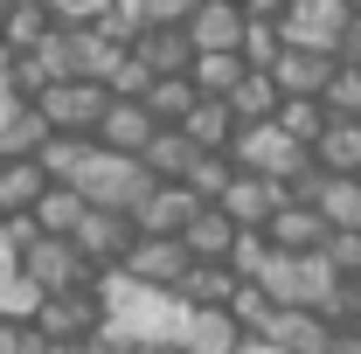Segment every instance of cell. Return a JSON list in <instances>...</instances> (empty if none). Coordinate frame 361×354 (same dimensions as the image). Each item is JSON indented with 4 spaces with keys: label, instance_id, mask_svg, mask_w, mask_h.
Returning a JSON list of instances; mask_svg holds the SVG:
<instances>
[{
    "label": "cell",
    "instance_id": "46",
    "mask_svg": "<svg viewBox=\"0 0 361 354\" xmlns=\"http://www.w3.org/2000/svg\"><path fill=\"white\" fill-rule=\"evenodd\" d=\"M139 354H180V348H139Z\"/></svg>",
    "mask_w": 361,
    "mask_h": 354
},
{
    "label": "cell",
    "instance_id": "4",
    "mask_svg": "<svg viewBox=\"0 0 361 354\" xmlns=\"http://www.w3.org/2000/svg\"><path fill=\"white\" fill-rule=\"evenodd\" d=\"M348 21H355V7H348V0H285L278 35H285V49H319V56H341Z\"/></svg>",
    "mask_w": 361,
    "mask_h": 354
},
{
    "label": "cell",
    "instance_id": "44",
    "mask_svg": "<svg viewBox=\"0 0 361 354\" xmlns=\"http://www.w3.org/2000/svg\"><path fill=\"white\" fill-rule=\"evenodd\" d=\"M236 7H243L250 21H278V14H285V0H236Z\"/></svg>",
    "mask_w": 361,
    "mask_h": 354
},
{
    "label": "cell",
    "instance_id": "13",
    "mask_svg": "<svg viewBox=\"0 0 361 354\" xmlns=\"http://www.w3.org/2000/svg\"><path fill=\"white\" fill-rule=\"evenodd\" d=\"M264 341H278L285 354H334V326L313 306H271V319L257 326Z\"/></svg>",
    "mask_w": 361,
    "mask_h": 354
},
{
    "label": "cell",
    "instance_id": "3",
    "mask_svg": "<svg viewBox=\"0 0 361 354\" xmlns=\"http://www.w3.org/2000/svg\"><path fill=\"white\" fill-rule=\"evenodd\" d=\"M229 160H236V167H250V174H264V181H278V188H292L299 174H313V146L285 139L271 118H264V126H236Z\"/></svg>",
    "mask_w": 361,
    "mask_h": 354
},
{
    "label": "cell",
    "instance_id": "11",
    "mask_svg": "<svg viewBox=\"0 0 361 354\" xmlns=\"http://www.w3.org/2000/svg\"><path fill=\"white\" fill-rule=\"evenodd\" d=\"M195 209H202V202H195L180 181H153V188L139 195V209H133V229L139 236H180V229L195 222Z\"/></svg>",
    "mask_w": 361,
    "mask_h": 354
},
{
    "label": "cell",
    "instance_id": "20",
    "mask_svg": "<svg viewBox=\"0 0 361 354\" xmlns=\"http://www.w3.org/2000/svg\"><path fill=\"white\" fill-rule=\"evenodd\" d=\"M195 160H202V146L180 133V126H160V133L139 146V167H146L153 181H188V167H195Z\"/></svg>",
    "mask_w": 361,
    "mask_h": 354
},
{
    "label": "cell",
    "instance_id": "24",
    "mask_svg": "<svg viewBox=\"0 0 361 354\" xmlns=\"http://www.w3.org/2000/svg\"><path fill=\"white\" fill-rule=\"evenodd\" d=\"M42 139H49V118L21 97V104L0 118V160H35V153H42Z\"/></svg>",
    "mask_w": 361,
    "mask_h": 354
},
{
    "label": "cell",
    "instance_id": "27",
    "mask_svg": "<svg viewBox=\"0 0 361 354\" xmlns=\"http://www.w3.org/2000/svg\"><path fill=\"white\" fill-rule=\"evenodd\" d=\"M223 104L236 111V126H264V118L285 104V97H278V84H271V70H243V84L229 90Z\"/></svg>",
    "mask_w": 361,
    "mask_h": 354
},
{
    "label": "cell",
    "instance_id": "14",
    "mask_svg": "<svg viewBox=\"0 0 361 354\" xmlns=\"http://www.w3.org/2000/svg\"><path fill=\"white\" fill-rule=\"evenodd\" d=\"M243 326L229 319V306H180V334L174 348L180 354H236Z\"/></svg>",
    "mask_w": 361,
    "mask_h": 354
},
{
    "label": "cell",
    "instance_id": "8",
    "mask_svg": "<svg viewBox=\"0 0 361 354\" xmlns=\"http://www.w3.org/2000/svg\"><path fill=\"white\" fill-rule=\"evenodd\" d=\"M133 216L126 209H84V222L70 229V243L84 250V264L90 271H111V264H126V250H133Z\"/></svg>",
    "mask_w": 361,
    "mask_h": 354
},
{
    "label": "cell",
    "instance_id": "21",
    "mask_svg": "<svg viewBox=\"0 0 361 354\" xmlns=\"http://www.w3.org/2000/svg\"><path fill=\"white\" fill-rule=\"evenodd\" d=\"M133 56L153 70V77H188L195 42H188V28H139V35H133Z\"/></svg>",
    "mask_w": 361,
    "mask_h": 354
},
{
    "label": "cell",
    "instance_id": "22",
    "mask_svg": "<svg viewBox=\"0 0 361 354\" xmlns=\"http://www.w3.org/2000/svg\"><path fill=\"white\" fill-rule=\"evenodd\" d=\"M319 174H361V118H326V133L313 146Z\"/></svg>",
    "mask_w": 361,
    "mask_h": 354
},
{
    "label": "cell",
    "instance_id": "25",
    "mask_svg": "<svg viewBox=\"0 0 361 354\" xmlns=\"http://www.w3.org/2000/svg\"><path fill=\"white\" fill-rule=\"evenodd\" d=\"M243 70H250V63H243L236 49H202V56L188 63V84L202 90V97H229V90L243 84Z\"/></svg>",
    "mask_w": 361,
    "mask_h": 354
},
{
    "label": "cell",
    "instance_id": "37",
    "mask_svg": "<svg viewBox=\"0 0 361 354\" xmlns=\"http://www.w3.org/2000/svg\"><path fill=\"white\" fill-rule=\"evenodd\" d=\"M229 319L243 326V334H257L271 319V292L257 285V278H236V292H229Z\"/></svg>",
    "mask_w": 361,
    "mask_h": 354
},
{
    "label": "cell",
    "instance_id": "26",
    "mask_svg": "<svg viewBox=\"0 0 361 354\" xmlns=\"http://www.w3.org/2000/svg\"><path fill=\"white\" fill-rule=\"evenodd\" d=\"M180 133L195 139L202 153H229V139H236V111H229L223 97H202V104L180 118Z\"/></svg>",
    "mask_w": 361,
    "mask_h": 354
},
{
    "label": "cell",
    "instance_id": "6",
    "mask_svg": "<svg viewBox=\"0 0 361 354\" xmlns=\"http://www.w3.org/2000/svg\"><path fill=\"white\" fill-rule=\"evenodd\" d=\"M21 271L42 285V299H63V292H90V285H97V271L84 264V250H77L70 236H35V243L21 250Z\"/></svg>",
    "mask_w": 361,
    "mask_h": 354
},
{
    "label": "cell",
    "instance_id": "45",
    "mask_svg": "<svg viewBox=\"0 0 361 354\" xmlns=\"http://www.w3.org/2000/svg\"><path fill=\"white\" fill-rule=\"evenodd\" d=\"M236 354H285V348H278V341H264V334H243V341H236Z\"/></svg>",
    "mask_w": 361,
    "mask_h": 354
},
{
    "label": "cell",
    "instance_id": "19",
    "mask_svg": "<svg viewBox=\"0 0 361 354\" xmlns=\"http://www.w3.org/2000/svg\"><path fill=\"white\" fill-rule=\"evenodd\" d=\"M180 250H188L195 264H229V250H236V222H229L216 202H202L195 222L180 229Z\"/></svg>",
    "mask_w": 361,
    "mask_h": 354
},
{
    "label": "cell",
    "instance_id": "32",
    "mask_svg": "<svg viewBox=\"0 0 361 354\" xmlns=\"http://www.w3.org/2000/svg\"><path fill=\"white\" fill-rule=\"evenodd\" d=\"M271 126L285 139H299V146H319V133H326V104L319 97H285L278 111H271Z\"/></svg>",
    "mask_w": 361,
    "mask_h": 354
},
{
    "label": "cell",
    "instance_id": "36",
    "mask_svg": "<svg viewBox=\"0 0 361 354\" xmlns=\"http://www.w3.org/2000/svg\"><path fill=\"white\" fill-rule=\"evenodd\" d=\"M35 312H42V285L14 264L7 278H0V319H35Z\"/></svg>",
    "mask_w": 361,
    "mask_h": 354
},
{
    "label": "cell",
    "instance_id": "40",
    "mask_svg": "<svg viewBox=\"0 0 361 354\" xmlns=\"http://www.w3.org/2000/svg\"><path fill=\"white\" fill-rule=\"evenodd\" d=\"M42 7H49L56 28H97V21L111 14V0H42Z\"/></svg>",
    "mask_w": 361,
    "mask_h": 354
},
{
    "label": "cell",
    "instance_id": "35",
    "mask_svg": "<svg viewBox=\"0 0 361 354\" xmlns=\"http://www.w3.org/2000/svg\"><path fill=\"white\" fill-rule=\"evenodd\" d=\"M319 104H326V118H361V63H341L319 90Z\"/></svg>",
    "mask_w": 361,
    "mask_h": 354
},
{
    "label": "cell",
    "instance_id": "48",
    "mask_svg": "<svg viewBox=\"0 0 361 354\" xmlns=\"http://www.w3.org/2000/svg\"><path fill=\"white\" fill-rule=\"evenodd\" d=\"M348 7H355V14H361V0H348Z\"/></svg>",
    "mask_w": 361,
    "mask_h": 354
},
{
    "label": "cell",
    "instance_id": "31",
    "mask_svg": "<svg viewBox=\"0 0 361 354\" xmlns=\"http://www.w3.org/2000/svg\"><path fill=\"white\" fill-rule=\"evenodd\" d=\"M84 209H90V202L77 195V188H56V181H49L42 202H35L28 216H35V229H42V236H70V229L84 222Z\"/></svg>",
    "mask_w": 361,
    "mask_h": 354
},
{
    "label": "cell",
    "instance_id": "1",
    "mask_svg": "<svg viewBox=\"0 0 361 354\" xmlns=\"http://www.w3.org/2000/svg\"><path fill=\"white\" fill-rule=\"evenodd\" d=\"M70 188L84 195L90 209H126V216H133L139 195L153 188V174L139 167V153H111V146H97V139H90V153H84V167H77Z\"/></svg>",
    "mask_w": 361,
    "mask_h": 354
},
{
    "label": "cell",
    "instance_id": "42",
    "mask_svg": "<svg viewBox=\"0 0 361 354\" xmlns=\"http://www.w3.org/2000/svg\"><path fill=\"white\" fill-rule=\"evenodd\" d=\"M271 257V243H264V229H236V250H229V271L236 278H257V264Z\"/></svg>",
    "mask_w": 361,
    "mask_h": 354
},
{
    "label": "cell",
    "instance_id": "34",
    "mask_svg": "<svg viewBox=\"0 0 361 354\" xmlns=\"http://www.w3.org/2000/svg\"><path fill=\"white\" fill-rule=\"evenodd\" d=\"M229 174H236V160H229V153H202V160L188 167V181H180V188H188L195 202H223Z\"/></svg>",
    "mask_w": 361,
    "mask_h": 354
},
{
    "label": "cell",
    "instance_id": "12",
    "mask_svg": "<svg viewBox=\"0 0 361 354\" xmlns=\"http://www.w3.org/2000/svg\"><path fill=\"white\" fill-rule=\"evenodd\" d=\"M278 202H285V188H278V181L250 174V167H236V174H229V188H223V202H216V209H223V216L236 222V229H264V222H271V209H278Z\"/></svg>",
    "mask_w": 361,
    "mask_h": 354
},
{
    "label": "cell",
    "instance_id": "43",
    "mask_svg": "<svg viewBox=\"0 0 361 354\" xmlns=\"http://www.w3.org/2000/svg\"><path fill=\"white\" fill-rule=\"evenodd\" d=\"M0 354H42L35 319H0Z\"/></svg>",
    "mask_w": 361,
    "mask_h": 354
},
{
    "label": "cell",
    "instance_id": "41",
    "mask_svg": "<svg viewBox=\"0 0 361 354\" xmlns=\"http://www.w3.org/2000/svg\"><path fill=\"white\" fill-rule=\"evenodd\" d=\"M326 264L341 271V278H361V229H326Z\"/></svg>",
    "mask_w": 361,
    "mask_h": 354
},
{
    "label": "cell",
    "instance_id": "2",
    "mask_svg": "<svg viewBox=\"0 0 361 354\" xmlns=\"http://www.w3.org/2000/svg\"><path fill=\"white\" fill-rule=\"evenodd\" d=\"M334 278L341 271L326 264V250H271L264 264H257V285L271 292V306H313L334 292Z\"/></svg>",
    "mask_w": 361,
    "mask_h": 354
},
{
    "label": "cell",
    "instance_id": "7",
    "mask_svg": "<svg viewBox=\"0 0 361 354\" xmlns=\"http://www.w3.org/2000/svg\"><path fill=\"white\" fill-rule=\"evenodd\" d=\"M292 202H313L319 216H326V229H361V174H299L292 188H285Z\"/></svg>",
    "mask_w": 361,
    "mask_h": 354
},
{
    "label": "cell",
    "instance_id": "33",
    "mask_svg": "<svg viewBox=\"0 0 361 354\" xmlns=\"http://www.w3.org/2000/svg\"><path fill=\"white\" fill-rule=\"evenodd\" d=\"M84 153H90V139H77V133H49L35 160H42V174L56 181V188H70V181H77V167H84Z\"/></svg>",
    "mask_w": 361,
    "mask_h": 354
},
{
    "label": "cell",
    "instance_id": "29",
    "mask_svg": "<svg viewBox=\"0 0 361 354\" xmlns=\"http://www.w3.org/2000/svg\"><path fill=\"white\" fill-rule=\"evenodd\" d=\"M139 104L153 111V126H180V118H188V111L202 104V90L188 84V77H153V84H146V97H139Z\"/></svg>",
    "mask_w": 361,
    "mask_h": 354
},
{
    "label": "cell",
    "instance_id": "10",
    "mask_svg": "<svg viewBox=\"0 0 361 354\" xmlns=\"http://www.w3.org/2000/svg\"><path fill=\"white\" fill-rule=\"evenodd\" d=\"M188 250H180V236H133V250H126V264L118 271H133L139 285H153V292H174L180 278H188Z\"/></svg>",
    "mask_w": 361,
    "mask_h": 354
},
{
    "label": "cell",
    "instance_id": "18",
    "mask_svg": "<svg viewBox=\"0 0 361 354\" xmlns=\"http://www.w3.org/2000/svg\"><path fill=\"white\" fill-rule=\"evenodd\" d=\"M153 133H160V126H153V111H146L139 97H111L90 139H97V146H111V153H139V146H146Z\"/></svg>",
    "mask_w": 361,
    "mask_h": 354
},
{
    "label": "cell",
    "instance_id": "47",
    "mask_svg": "<svg viewBox=\"0 0 361 354\" xmlns=\"http://www.w3.org/2000/svg\"><path fill=\"white\" fill-rule=\"evenodd\" d=\"M348 326H355V341H361V312H355V319H348Z\"/></svg>",
    "mask_w": 361,
    "mask_h": 354
},
{
    "label": "cell",
    "instance_id": "28",
    "mask_svg": "<svg viewBox=\"0 0 361 354\" xmlns=\"http://www.w3.org/2000/svg\"><path fill=\"white\" fill-rule=\"evenodd\" d=\"M49 28H56V21H49L42 0H14V7H7V21H0V49H7V56H28Z\"/></svg>",
    "mask_w": 361,
    "mask_h": 354
},
{
    "label": "cell",
    "instance_id": "17",
    "mask_svg": "<svg viewBox=\"0 0 361 354\" xmlns=\"http://www.w3.org/2000/svg\"><path fill=\"white\" fill-rule=\"evenodd\" d=\"M243 21H250V14H243L236 0H195V14H188L180 28H188L195 56H202V49H236L243 42Z\"/></svg>",
    "mask_w": 361,
    "mask_h": 354
},
{
    "label": "cell",
    "instance_id": "49",
    "mask_svg": "<svg viewBox=\"0 0 361 354\" xmlns=\"http://www.w3.org/2000/svg\"><path fill=\"white\" fill-rule=\"evenodd\" d=\"M84 354H90V348H84Z\"/></svg>",
    "mask_w": 361,
    "mask_h": 354
},
{
    "label": "cell",
    "instance_id": "16",
    "mask_svg": "<svg viewBox=\"0 0 361 354\" xmlns=\"http://www.w3.org/2000/svg\"><path fill=\"white\" fill-rule=\"evenodd\" d=\"M264 243L271 250H319V243H326V216H319L313 202H292V195H285V202L271 209V222H264Z\"/></svg>",
    "mask_w": 361,
    "mask_h": 354
},
{
    "label": "cell",
    "instance_id": "38",
    "mask_svg": "<svg viewBox=\"0 0 361 354\" xmlns=\"http://www.w3.org/2000/svg\"><path fill=\"white\" fill-rule=\"evenodd\" d=\"M278 49H285L278 21H243V42H236V56H243L250 70H271V63H278Z\"/></svg>",
    "mask_w": 361,
    "mask_h": 354
},
{
    "label": "cell",
    "instance_id": "5",
    "mask_svg": "<svg viewBox=\"0 0 361 354\" xmlns=\"http://www.w3.org/2000/svg\"><path fill=\"white\" fill-rule=\"evenodd\" d=\"M28 104L49 118V133H77V139H90V133H97V118H104V104H111V90L90 84V77H63V84H49L42 97H28Z\"/></svg>",
    "mask_w": 361,
    "mask_h": 354
},
{
    "label": "cell",
    "instance_id": "9",
    "mask_svg": "<svg viewBox=\"0 0 361 354\" xmlns=\"http://www.w3.org/2000/svg\"><path fill=\"white\" fill-rule=\"evenodd\" d=\"M97 326H104L97 292H63V299H42V312H35V334L56 341V348H90Z\"/></svg>",
    "mask_w": 361,
    "mask_h": 354
},
{
    "label": "cell",
    "instance_id": "23",
    "mask_svg": "<svg viewBox=\"0 0 361 354\" xmlns=\"http://www.w3.org/2000/svg\"><path fill=\"white\" fill-rule=\"evenodd\" d=\"M42 160H0V216H28L35 202H42Z\"/></svg>",
    "mask_w": 361,
    "mask_h": 354
},
{
    "label": "cell",
    "instance_id": "15",
    "mask_svg": "<svg viewBox=\"0 0 361 354\" xmlns=\"http://www.w3.org/2000/svg\"><path fill=\"white\" fill-rule=\"evenodd\" d=\"M334 70H341V56H319V49H278L271 84H278V97H319Z\"/></svg>",
    "mask_w": 361,
    "mask_h": 354
},
{
    "label": "cell",
    "instance_id": "39",
    "mask_svg": "<svg viewBox=\"0 0 361 354\" xmlns=\"http://www.w3.org/2000/svg\"><path fill=\"white\" fill-rule=\"evenodd\" d=\"M146 84H153V70H146V63L133 56V42H126V56L111 63V77H104V90H111V97H146Z\"/></svg>",
    "mask_w": 361,
    "mask_h": 354
},
{
    "label": "cell",
    "instance_id": "30",
    "mask_svg": "<svg viewBox=\"0 0 361 354\" xmlns=\"http://www.w3.org/2000/svg\"><path fill=\"white\" fill-rule=\"evenodd\" d=\"M229 292H236V271L229 264H188V278L174 285L180 306H229Z\"/></svg>",
    "mask_w": 361,
    "mask_h": 354
}]
</instances>
